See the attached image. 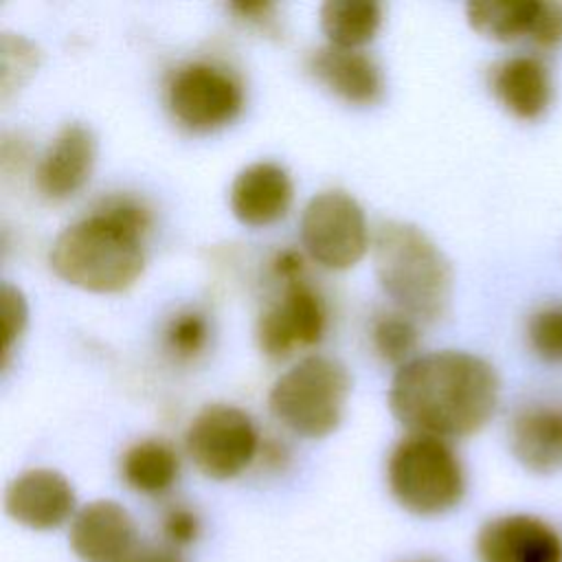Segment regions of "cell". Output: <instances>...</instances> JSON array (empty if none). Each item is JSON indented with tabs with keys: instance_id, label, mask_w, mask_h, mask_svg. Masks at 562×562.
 I'll list each match as a JSON object with an SVG mask.
<instances>
[{
	"instance_id": "6da1fadb",
	"label": "cell",
	"mask_w": 562,
	"mask_h": 562,
	"mask_svg": "<svg viewBox=\"0 0 562 562\" xmlns=\"http://www.w3.org/2000/svg\"><path fill=\"white\" fill-rule=\"evenodd\" d=\"M501 382L481 356L441 349L404 362L393 375L389 406L417 435L459 439L479 432L494 415Z\"/></svg>"
},
{
	"instance_id": "7a4b0ae2",
	"label": "cell",
	"mask_w": 562,
	"mask_h": 562,
	"mask_svg": "<svg viewBox=\"0 0 562 562\" xmlns=\"http://www.w3.org/2000/svg\"><path fill=\"white\" fill-rule=\"evenodd\" d=\"M145 231L105 206L66 226L53 241L50 266L66 283L90 292H121L145 268Z\"/></svg>"
},
{
	"instance_id": "3957f363",
	"label": "cell",
	"mask_w": 562,
	"mask_h": 562,
	"mask_svg": "<svg viewBox=\"0 0 562 562\" xmlns=\"http://www.w3.org/2000/svg\"><path fill=\"white\" fill-rule=\"evenodd\" d=\"M373 266L382 290L413 318L437 321L452 296V268L415 224L382 222L373 235Z\"/></svg>"
},
{
	"instance_id": "277c9868",
	"label": "cell",
	"mask_w": 562,
	"mask_h": 562,
	"mask_svg": "<svg viewBox=\"0 0 562 562\" xmlns=\"http://www.w3.org/2000/svg\"><path fill=\"white\" fill-rule=\"evenodd\" d=\"M349 391L351 378L338 360L307 356L277 378L268 406L292 432L318 439L338 428Z\"/></svg>"
},
{
	"instance_id": "5b68a950",
	"label": "cell",
	"mask_w": 562,
	"mask_h": 562,
	"mask_svg": "<svg viewBox=\"0 0 562 562\" xmlns=\"http://www.w3.org/2000/svg\"><path fill=\"white\" fill-rule=\"evenodd\" d=\"M386 479L395 501L417 514L437 516L465 494V472L457 452L446 439L430 435H408L402 439L386 465Z\"/></svg>"
},
{
	"instance_id": "8992f818",
	"label": "cell",
	"mask_w": 562,
	"mask_h": 562,
	"mask_svg": "<svg viewBox=\"0 0 562 562\" xmlns=\"http://www.w3.org/2000/svg\"><path fill=\"white\" fill-rule=\"evenodd\" d=\"M184 448L204 476L226 481L252 463L259 435L252 419L237 406L211 404L191 419Z\"/></svg>"
},
{
	"instance_id": "52a82bcc",
	"label": "cell",
	"mask_w": 562,
	"mask_h": 562,
	"mask_svg": "<svg viewBox=\"0 0 562 562\" xmlns=\"http://www.w3.org/2000/svg\"><path fill=\"white\" fill-rule=\"evenodd\" d=\"M301 239L310 257L325 268L356 266L369 246L362 206L338 189L316 193L303 209Z\"/></svg>"
},
{
	"instance_id": "ba28073f",
	"label": "cell",
	"mask_w": 562,
	"mask_h": 562,
	"mask_svg": "<svg viewBox=\"0 0 562 562\" xmlns=\"http://www.w3.org/2000/svg\"><path fill=\"white\" fill-rule=\"evenodd\" d=\"M244 103L237 79L213 64L180 66L167 83V105L189 130L206 132L233 121Z\"/></svg>"
},
{
	"instance_id": "9c48e42d",
	"label": "cell",
	"mask_w": 562,
	"mask_h": 562,
	"mask_svg": "<svg viewBox=\"0 0 562 562\" xmlns=\"http://www.w3.org/2000/svg\"><path fill=\"white\" fill-rule=\"evenodd\" d=\"M470 26L494 42L531 40L540 48L562 44V2L549 0H472L465 4Z\"/></svg>"
},
{
	"instance_id": "30bf717a",
	"label": "cell",
	"mask_w": 562,
	"mask_h": 562,
	"mask_svg": "<svg viewBox=\"0 0 562 562\" xmlns=\"http://www.w3.org/2000/svg\"><path fill=\"white\" fill-rule=\"evenodd\" d=\"M325 331V307L318 294L290 281L281 301L270 305L257 321V342L268 358H285L296 347H310Z\"/></svg>"
},
{
	"instance_id": "8fae6325",
	"label": "cell",
	"mask_w": 562,
	"mask_h": 562,
	"mask_svg": "<svg viewBox=\"0 0 562 562\" xmlns=\"http://www.w3.org/2000/svg\"><path fill=\"white\" fill-rule=\"evenodd\" d=\"M479 562H562V533L533 514H503L476 533Z\"/></svg>"
},
{
	"instance_id": "7c38bea8",
	"label": "cell",
	"mask_w": 562,
	"mask_h": 562,
	"mask_svg": "<svg viewBox=\"0 0 562 562\" xmlns=\"http://www.w3.org/2000/svg\"><path fill=\"white\" fill-rule=\"evenodd\" d=\"M7 514L31 529H55L75 509V492L68 479L48 468H35L13 479L4 492Z\"/></svg>"
},
{
	"instance_id": "4fadbf2b",
	"label": "cell",
	"mask_w": 562,
	"mask_h": 562,
	"mask_svg": "<svg viewBox=\"0 0 562 562\" xmlns=\"http://www.w3.org/2000/svg\"><path fill=\"white\" fill-rule=\"evenodd\" d=\"M509 450L533 474L562 470V402H531L509 419Z\"/></svg>"
},
{
	"instance_id": "5bb4252c",
	"label": "cell",
	"mask_w": 562,
	"mask_h": 562,
	"mask_svg": "<svg viewBox=\"0 0 562 562\" xmlns=\"http://www.w3.org/2000/svg\"><path fill=\"white\" fill-rule=\"evenodd\" d=\"M136 525L114 501H92L70 522V547L83 562H121L132 553Z\"/></svg>"
},
{
	"instance_id": "9a60e30c",
	"label": "cell",
	"mask_w": 562,
	"mask_h": 562,
	"mask_svg": "<svg viewBox=\"0 0 562 562\" xmlns=\"http://www.w3.org/2000/svg\"><path fill=\"white\" fill-rule=\"evenodd\" d=\"M94 154L97 140L86 125H64L37 165L35 182L40 193L50 200H64L79 191L90 178Z\"/></svg>"
},
{
	"instance_id": "2e32d148",
	"label": "cell",
	"mask_w": 562,
	"mask_h": 562,
	"mask_svg": "<svg viewBox=\"0 0 562 562\" xmlns=\"http://www.w3.org/2000/svg\"><path fill=\"white\" fill-rule=\"evenodd\" d=\"M490 90L509 114L533 121L551 105L553 79L540 57L512 55L490 68Z\"/></svg>"
},
{
	"instance_id": "e0dca14e",
	"label": "cell",
	"mask_w": 562,
	"mask_h": 562,
	"mask_svg": "<svg viewBox=\"0 0 562 562\" xmlns=\"http://www.w3.org/2000/svg\"><path fill=\"white\" fill-rule=\"evenodd\" d=\"M231 209L250 226H266L283 217L292 202V180L277 162H252L231 184Z\"/></svg>"
},
{
	"instance_id": "ac0fdd59",
	"label": "cell",
	"mask_w": 562,
	"mask_h": 562,
	"mask_svg": "<svg viewBox=\"0 0 562 562\" xmlns=\"http://www.w3.org/2000/svg\"><path fill=\"white\" fill-rule=\"evenodd\" d=\"M312 75L349 103L369 105L382 94V72L373 57L356 48L323 46L310 55Z\"/></svg>"
},
{
	"instance_id": "d6986e66",
	"label": "cell",
	"mask_w": 562,
	"mask_h": 562,
	"mask_svg": "<svg viewBox=\"0 0 562 562\" xmlns=\"http://www.w3.org/2000/svg\"><path fill=\"white\" fill-rule=\"evenodd\" d=\"M178 457L173 448L158 439H145L130 446L121 459L123 481L143 494H160L178 479Z\"/></svg>"
},
{
	"instance_id": "ffe728a7",
	"label": "cell",
	"mask_w": 562,
	"mask_h": 562,
	"mask_svg": "<svg viewBox=\"0 0 562 562\" xmlns=\"http://www.w3.org/2000/svg\"><path fill=\"white\" fill-rule=\"evenodd\" d=\"M382 7L373 0H327L321 7V29L331 46L358 48L373 40Z\"/></svg>"
},
{
	"instance_id": "44dd1931",
	"label": "cell",
	"mask_w": 562,
	"mask_h": 562,
	"mask_svg": "<svg viewBox=\"0 0 562 562\" xmlns=\"http://www.w3.org/2000/svg\"><path fill=\"white\" fill-rule=\"evenodd\" d=\"M40 50L24 35H0V99L9 101L37 70Z\"/></svg>"
},
{
	"instance_id": "7402d4cb",
	"label": "cell",
	"mask_w": 562,
	"mask_h": 562,
	"mask_svg": "<svg viewBox=\"0 0 562 562\" xmlns=\"http://www.w3.org/2000/svg\"><path fill=\"white\" fill-rule=\"evenodd\" d=\"M373 347L386 362H404L417 347L419 331L406 314H382L375 318L371 329Z\"/></svg>"
},
{
	"instance_id": "603a6c76",
	"label": "cell",
	"mask_w": 562,
	"mask_h": 562,
	"mask_svg": "<svg viewBox=\"0 0 562 562\" xmlns=\"http://www.w3.org/2000/svg\"><path fill=\"white\" fill-rule=\"evenodd\" d=\"M527 340L540 360L562 364V303H544L529 316Z\"/></svg>"
},
{
	"instance_id": "cb8c5ba5",
	"label": "cell",
	"mask_w": 562,
	"mask_h": 562,
	"mask_svg": "<svg viewBox=\"0 0 562 562\" xmlns=\"http://www.w3.org/2000/svg\"><path fill=\"white\" fill-rule=\"evenodd\" d=\"M26 316H29V310H26L24 294L11 283H2V288H0V318H2V349H0L2 360H0V367L2 369L9 367L13 345L24 331Z\"/></svg>"
},
{
	"instance_id": "d4e9b609",
	"label": "cell",
	"mask_w": 562,
	"mask_h": 562,
	"mask_svg": "<svg viewBox=\"0 0 562 562\" xmlns=\"http://www.w3.org/2000/svg\"><path fill=\"white\" fill-rule=\"evenodd\" d=\"M209 327L206 321L195 314L187 312L176 316L169 327H167V347L178 356V358H193L206 342Z\"/></svg>"
},
{
	"instance_id": "484cf974",
	"label": "cell",
	"mask_w": 562,
	"mask_h": 562,
	"mask_svg": "<svg viewBox=\"0 0 562 562\" xmlns=\"http://www.w3.org/2000/svg\"><path fill=\"white\" fill-rule=\"evenodd\" d=\"M162 536L173 547H189L200 536V518L184 505L171 507L162 516Z\"/></svg>"
},
{
	"instance_id": "4316f807",
	"label": "cell",
	"mask_w": 562,
	"mask_h": 562,
	"mask_svg": "<svg viewBox=\"0 0 562 562\" xmlns=\"http://www.w3.org/2000/svg\"><path fill=\"white\" fill-rule=\"evenodd\" d=\"M274 270H277V274H281L283 279L296 281V277H299L301 270H303V259H301V255H299L296 250H283V252L277 257V261H274Z\"/></svg>"
},
{
	"instance_id": "83f0119b",
	"label": "cell",
	"mask_w": 562,
	"mask_h": 562,
	"mask_svg": "<svg viewBox=\"0 0 562 562\" xmlns=\"http://www.w3.org/2000/svg\"><path fill=\"white\" fill-rule=\"evenodd\" d=\"M231 11H235L239 18H248L252 22H263L270 18L272 4L270 2H235V4H231Z\"/></svg>"
},
{
	"instance_id": "f1b7e54d",
	"label": "cell",
	"mask_w": 562,
	"mask_h": 562,
	"mask_svg": "<svg viewBox=\"0 0 562 562\" xmlns=\"http://www.w3.org/2000/svg\"><path fill=\"white\" fill-rule=\"evenodd\" d=\"M121 562H180V560L165 551H136V553H130Z\"/></svg>"
},
{
	"instance_id": "f546056e",
	"label": "cell",
	"mask_w": 562,
	"mask_h": 562,
	"mask_svg": "<svg viewBox=\"0 0 562 562\" xmlns=\"http://www.w3.org/2000/svg\"><path fill=\"white\" fill-rule=\"evenodd\" d=\"M406 562H435L430 558H415V560H406Z\"/></svg>"
}]
</instances>
